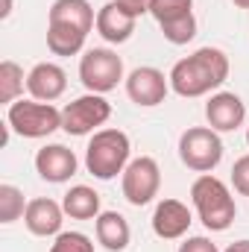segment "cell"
<instances>
[{
    "mask_svg": "<svg viewBox=\"0 0 249 252\" xmlns=\"http://www.w3.org/2000/svg\"><path fill=\"white\" fill-rule=\"evenodd\" d=\"M229 56L220 47H199L193 56L173 64L170 88L179 97H205L208 91L220 88L229 79Z\"/></svg>",
    "mask_w": 249,
    "mask_h": 252,
    "instance_id": "1",
    "label": "cell"
},
{
    "mask_svg": "<svg viewBox=\"0 0 249 252\" xmlns=\"http://www.w3.org/2000/svg\"><path fill=\"white\" fill-rule=\"evenodd\" d=\"M190 199H193V208L208 232H226L238 217V205H235L229 185L211 173H202L190 185Z\"/></svg>",
    "mask_w": 249,
    "mask_h": 252,
    "instance_id": "2",
    "label": "cell"
},
{
    "mask_svg": "<svg viewBox=\"0 0 249 252\" xmlns=\"http://www.w3.org/2000/svg\"><path fill=\"white\" fill-rule=\"evenodd\" d=\"M129 135L124 129H97L85 147V167L94 179L109 182L129 164Z\"/></svg>",
    "mask_w": 249,
    "mask_h": 252,
    "instance_id": "3",
    "label": "cell"
},
{
    "mask_svg": "<svg viewBox=\"0 0 249 252\" xmlns=\"http://www.w3.org/2000/svg\"><path fill=\"white\" fill-rule=\"evenodd\" d=\"M179 158L193 173H211L223 161V141L211 126H187L179 135Z\"/></svg>",
    "mask_w": 249,
    "mask_h": 252,
    "instance_id": "4",
    "label": "cell"
},
{
    "mask_svg": "<svg viewBox=\"0 0 249 252\" xmlns=\"http://www.w3.org/2000/svg\"><path fill=\"white\" fill-rule=\"evenodd\" d=\"M6 124L21 138H47L62 129V112L53 103L38 100H15L6 112Z\"/></svg>",
    "mask_w": 249,
    "mask_h": 252,
    "instance_id": "5",
    "label": "cell"
},
{
    "mask_svg": "<svg viewBox=\"0 0 249 252\" xmlns=\"http://www.w3.org/2000/svg\"><path fill=\"white\" fill-rule=\"evenodd\" d=\"M79 79L88 94H109L124 79V59L109 47H91L79 59Z\"/></svg>",
    "mask_w": 249,
    "mask_h": 252,
    "instance_id": "6",
    "label": "cell"
},
{
    "mask_svg": "<svg viewBox=\"0 0 249 252\" xmlns=\"http://www.w3.org/2000/svg\"><path fill=\"white\" fill-rule=\"evenodd\" d=\"M121 188L129 205L141 208L147 202H153L158 196L161 188V170H158V161L153 156H141V158H132L126 164V170L121 173Z\"/></svg>",
    "mask_w": 249,
    "mask_h": 252,
    "instance_id": "7",
    "label": "cell"
},
{
    "mask_svg": "<svg viewBox=\"0 0 249 252\" xmlns=\"http://www.w3.org/2000/svg\"><path fill=\"white\" fill-rule=\"evenodd\" d=\"M109 118L112 103L103 94H82L62 109V129L67 135H88L97 132V126H103Z\"/></svg>",
    "mask_w": 249,
    "mask_h": 252,
    "instance_id": "8",
    "label": "cell"
},
{
    "mask_svg": "<svg viewBox=\"0 0 249 252\" xmlns=\"http://www.w3.org/2000/svg\"><path fill=\"white\" fill-rule=\"evenodd\" d=\"M167 91H170V76H164L158 67L144 64V67H135L126 76V94L141 109H153V106L164 103Z\"/></svg>",
    "mask_w": 249,
    "mask_h": 252,
    "instance_id": "9",
    "label": "cell"
},
{
    "mask_svg": "<svg viewBox=\"0 0 249 252\" xmlns=\"http://www.w3.org/2000/svg\"><path fill=\"white\" fill-rule=\"evenodd\" d=\"M205 121L214 132H235L247 121V106L235 91H217L205 103Z\"/></svg>",
    "mask_w": 249,
    "mask_h": 252,
    "instance_id": "10",
    "label": "cell"
},
{
    "mask_svg": "<svg viewBox=\"0 0 249 252\" xmlns=\"http://www.w3.org/2000/svg\"><path fill=\"white\" fill-rule=\"evenodd\" d=\"M76 167H79V161H76L73 150H67L64 144H47L35 153V173L44 182L62 185L76 173Z\"/></svg>",
    "mask_w": 249,
    "mask_h": 252,
    "instance_id": "11",
    "label": "cell"
},
{
    "mask_svg": "<svg viewBox=\"0 0 249 252\" xmlns=\"http://www.w3.org/2000/svg\"><path fill=\"white\" fill-rule=\"evenodd\" d=\"M67 88V73L56 62H38L27 73V91L38 103H53L59 100Z\"/></svg>",
    "mask_w": 249,
    "mask_h": 252,
    "instance_id": "12",
    "label": "cell"
},
{
    "mask_svg": "<svg viewBox=\"0 0 249 252\" xmlns=\"http://www.w3.org/2000/svg\"><path fill=\"white\" fill-rule=\"evenodd\" d=\"M24 223H27L30 235H35V238L59 235L62 232V223H64V208L56 199H47V196L30 199L27 214H24Z\"/></svg>",
    "mask_w": 249,
    "mask_h": 252,
    "instance_id": "13",
    "label": "cell"
},
{
    "mask_svg": "<svg viewBox=\"0 0 249 252\" xmlns=\"http://www.w3.org/2000/svg\"><path fill=\"white\" fill-rule=\"evenodd\" d=\"M190 223H193V217H190L187 205L179 199H161L153 211V232L161 241H179Z\"/></svg>",
    "mask_w": 249,
    "mask_h": 252,
    "instance_id": "14",
    "label": "cell"
},
{
    "mask_svg": "<svg viewBox=\"0 0 249 252\" xmlns=\"http://www.w3.org/2000/svg\"><path fill=\"white\" fill-rule=\"evenodd\" d=\"M135 24H138V18L129 9H124L118 0H109L97 12V32L109 44H124V41H129L132 32H135Z\"/></svg>",
    "mask_w": 249,
    "mask_h": 252,
    "instance_id": "15",
    "label": "cell"
},
{
    "mask_svg": "<svg viewBox=\"0 0 249 252\" xmlns=\"http://www.w3.org/2000/svg\"><path fill=\"white\" fill-rule=\"evenodd\" d=\"M47 24H67L88 35L97 27V15L88 0H53V6L47 12Z\"/></svg>",
    "mask_w": 249,
    "mask_h": 252,
    "instance_id": "16",
    "label": "cell"
},
{
    "mask_svg": "<svg viewBox=\"0 0 249 252\" xmlns=\"http://www.w3.org/2000/svg\"><path fill=\"white\" fill-rule=\"evenodd\" d=\"M94 235H97V244L109 252H124L132 241V229L126 217L118 211H100V217L94 220Z\"/></svg>",
    "mask_w": 249,
    "mask_h": 252,
    "instance_id": "17",
    "label": "cell"
},
{
    "mask_svg": "<svg viewBox=\"0 0 249 252\" xmlns=\"http://www.w3.org/2000/svg\"><path fill=\"white\" fill-rule=\"evenodd\" d=\"M62 208L70 220H97L100 217V193L88 185H76L64 193Z\"/></svg>",
    "mask_w": 249,
    "mask_h": 252,
    "instance_id": "18",
    "label": "cell"
},
{
    "mask_svg": "<svg viewBox=\"0 0 249 252\" xmlns=\"http://www.w3.org/2000/svg\"><path fill=\"white\" fill-rule=\"evenodd\" d=\"M85 32L67 24H47V50L53 56H76L85 47Z\"/></svg>",
    "mask_w": 249,
    "mask_h": 252,
    "instance_id": "19",
    "label": "cell"
},
{
    "mask_svg": "<svg viewBox=\"0 0 249 252\" xmlns=\"http://www.w3.org/2000/svg\"><path fill=\"white\" fill-rule=\"evenodd\" d=\"M24 67L12 59H3L0 62V103L3 106H12L21 94H24Z\"/></svg>",
    "mask_w": 249,
    "mask_h": 252,
    "instance_id": "20",
    "label": "cell"
},
{
    "mask_svg": "<svg viewBox=\"0 0 249 252\" xmlns=\"http://www.w3.org/2000/svg\"><path fill=\"white\" fill-rule=\"evenodd\" d=\"M27 199H24V190L15 188V185H0V223L9 226L15 220H21L27 214Z\"/></svg>",
    "mask_w": 249,
    "mask_h": 252,
    "instance_id": "21",
    "label": "cell"
},
{
    "mask_svg": "<svg viewBox=\"0 0 249 252\" xmlns=\"http://www.w3.org/2000/svg\"><path fill=\"white\" fill-rule=\"evenodd\" d=\"M158 30H161V35H164V41H170V44L179 47V44L193 41V35H196V18H193V12H190V15H185V18L158 24Z\"/></svg>",
    "mask_w": 249,
    "mask_h": 252,
    "instance_id": "22",
    "label": "cell"
},
{
    "mask_svg": "<svg viewBox=\"0 0 249 252\" xmlns=\"http://www.w3.org/2000/svg\"><path fill=\"white\" fill-rule=\"evenodd\" d=\"M190 12H193V0H153V3H150V15H153L158 24L185 18Z\"/></svg>",
    "mask_w": 249,
    "mask_h": 252,
    "instance_id": "23",
    "label": "cell"
},
{
    "mask_svg": "<svg viewBox=\"0 0 249 252\" xmlns=\"http://www.w3.org/2000/svg\"><path fill=\"white\" fill-rule=\"evenodd\" d=\"M50 252H94V244L82 232H59Z\"/></svg>",
    "mask_w": 249,
    "mask_h": 252,
    "instance_id": "24",
    "label": "cell"
},
{
    "mask_svg": "<svg viewBox=\"0 0 249 252\" xmlns=\"http://www.w3.org/2000/svg\"><path fill=\"white\" fill-rule=\"evenodd\" d=\"M232 185L241 196H249V156H241L232 164Z\"/></svg>",
    "mask_w": 249,
    "mask_h": 252,
    "instance_id": "25",
    "label": "cell"
},
{
    "mask_svg": "<svg viewBox=\"0 0 249 252\" xmlns=\"http://www.w3.org/2000/svg\"><path fill=\"white\" fill-rule=\"evenodd\" d=\"M179 252H220L217 244H211L208 238L196 235V238H187L185 244H179Z\"/></svg>",
    "mask_w": 249,
    "mask_h": 252,
    "instance_id": "26",
    "label": "cell"
},
{
    "mask_svg": "<svg viewBox=\"0 0 249 252\" xmlns=\"http://www.w3.org/2000/svg\"><path fill=\"white\" fill-rule=\"evenodd\" d=\"M118 3H121L124 9H129L135 18H141L144 12H150V3H153V0H118Z\"/></svg>",
    "mask_w": 249,
    "mask_h": 252,
    "instance_id": "27",
    "label": "cell"
},
{
    "mask_svg": "<svg viewBox=\"0 0 249 252\" xmlns=\"http://www.w3.org/2000/svg\"><path fill=\"white\" fill-rule=\"evenodd\" d=\"M226 252H249V241L247 238H244V241H235V244L226 247Z\"/></svg>",
    "mask_w": 249,
    "mask_h": 252,
    "instance_id": "28",
    "label": "cell"
},
{
    "mask_svg": "<svg viewBox=\"0 0 249 252\" xmlns=\"http://www.w3.org/2000/svg\"><path fill=\"white\" fill-rule=\"evenodd\" d=\"M12 15V0H0V21H6Z\"/></svg>",
    "mask_w": 249,
    "mask_h": 252,
    "instance_id": "29",
    "label": "cell"
},
{
    "mask_svg": "<svg viewBox=\"0 0 249 252\" xmlns=\"http://www.w3.org/2000/svg\"><path fill=\"white\" fill-rule=\"evenodd\" d=\"M232 3H235L238 9H249V0H232Z\"/></svg>",
    "mask_w": 249,
    "mask_h": 252,
    "instance_id": "30",
    "label": "cell"
},
{
    "mask_svg": "<svg viewBox=\"0 0 249 252\" xmlns=\"http://www.w3.org/2000/svg\"><path fill=\"white\" fill-rule=\"evenodd\" d=\"M247 144H249V129H247Z\"/></svg>",
    "mask_w": 249,
    "mask_h": 252,
    "instance_id": "31",
    "label": "cell"
}]
</instances>
